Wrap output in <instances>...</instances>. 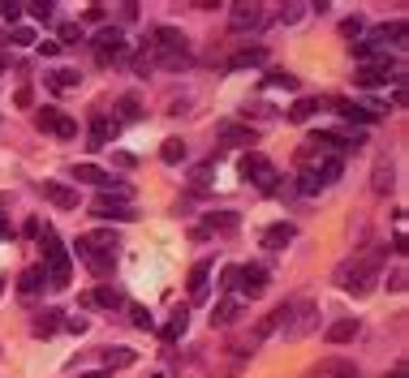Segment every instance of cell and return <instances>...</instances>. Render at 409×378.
Returning a JSON list of instances; mask_svg holds the SVG:
<instances>
[{"label":"cell","mask_w":409,"mask_h":378,"mask_svg":"<svg viewBox=\"0 0 409 378\" xmlns=\"http://www.w3.org/2000/svg\"><path fill=\"white\" fill-rule=\"evenodd\" d=\"M379 262H384V249H371L367 258H353V262H340L336 266V284L353 297H367L375 276H379Z\"/></svg>","instance_id":"6da1fadb"},{"label":"cell","mask_w":409,"mask_h":378,"mask_svg":"<svg viewBox=\"0 0 409 378\" xmlns=\"http://www.w3.org/2000/svg\"><path fill=\"white\" fill-rule=\"evenodd\" d=\"M39 245H43V271H47V284H52V288H65L69 284V254H65V245L52 237V232H39Z\"/></svg>","instance_id":"7a4b0ae2"},{"label":"cell","mask_w":409,"mask_h":378,"mask_svg":"<svg viewBox=\"0 0 409 378\" xmlns=\"http://www.w3.org/2000/svg\"><path fill=\"white\" fill-rule=\"evenodd\" d=\"M241 177H246L254 189H263V194H276V189H280V181H276L280 172L272 168V159L259 155V150H250V155L241 159Z\"/></svg>","instance_id":"3957f363"},{"label":"cell","mask_w":409,"mask_h":378,"mask_svg":"<svg viewBox=\"0 0 409 378\" xmlns=\"http://www.w3.org/2000/svg\"><path fill=\"white\" fill-rule=\"evenodd\" d=\"M315 327H319V309H315L311 301H289V318H284V327H280V336L297 340V336H306V331H315Z\"/></svg>","instance_id":"277c9868"},{"label":"cell","mask_w":409,"mask_h":378,"mask_svg":"<svg viewBox=\"0 0 409 378\" xmlns=\"http://www.w3.org/2000/svg\"><path fill=\"white\" fill-rule=\"evenodd\" d=\"M267 284H272V276H267L263 262H246V266H237V293H241V297H263Z\"/></svg>","instance_id":"5b68a950"},{"label":"cell","mask_w":409,"mask_h":378,"mask_svg":"<svg viewBox=\"0 0 409 378\" xmlns=\"http://www.w3.org/2000/svg\"><path fill=\"white\" fill-rule=\"evenodd\" d=\"M35 125L47 129V134H57V138H78V121H69L61 107H39V112H35Z\"/></svg>","instance_id":"8992f818"},{"label":"cell","mask_w":409,"mask_h":378,"mask_svg":"<svg viewBox=\"0 0 409 378\" xmlns=\"http://www.w3.org/2000/svg\"><path fill=\"white\" fill-rule=\"evenodd\" d=\"M91 215L95 220H117V224H129L134 220V202H121V198H95V206H91Z\"/></svg>","instance_id":"52a82bcc"},{"label":"cell","mask_w":409,"mask_h":378,"mask_svg":"<svg viewBox=\"0 0 409 378\" xmlns=\"http://www.w3.org/2000/svg\"><path fill=\"white\" fill-rule=\"evenodd\" d=\"M125 52V35H121V26H104L95 35V57L99 61H113V57H121Z\"/></svg>","instance_id":"ba28073f"},{"label":"cell","mask_w":409,"mask_h":378,"mask_svg":"<svg viewBox=\"0 0 409 378\" xmlns=\"http://www.w3.org/2000/svg\"><path fill=\"white\" fill-rule=\"evenodd\" d=\"M229 26L233 30H259L263 26V9L259 5H233L229 9Z\"/></svg>","instance_id":"9c48e42d"},{"label":"cell","mask_w":409,"mask_h":378,"mask_svg":"<svg viewBox=\"0 0 409 378\" xmlns=\"http://www.w3.org/2000/svg\"><path fill=\"white\" fill-rule=\"evenodd\" d=\"M39 194L52 202V206H61V211H74V206H78V194H74L69 185H61V181H43Z\"/></svg>","instance_id":"30bf717a"},{"label":"cell","mask_w":409,"mask_h":378,"mask_svg":"<svg viewBox=\"0 0 409 378\" xmlns=\"http://www.w3.org/2000/svg\"><path fill=\"white\" fill-rule=\"evenodd\" d=\"M113 134H117V121H108L104 112H95V117H91V142H86V146H91V150H104V146L113 142Z\"/></svg>","instance_id":"8fae6325"},{"label":"cell","mask_w":409,"mask_h":378,"mask_svg":"<svg viewBox=\"0 0 409 378\" xmlns=\"http://www.w3.org/2000/svg\"><path fill=\"white\" fill-rule=\"evenodd\" d=\"M74 181H78V185H99L104 194H113V189H117V181H113L108 172H99L95 164H78V168H74Z\"/></svg>","instance_id":"7c38bea8"},{"label":"cell","mask_w":409,"mask_h":378,"mask_svg":"<svg viewBox=\"0 0 409 378\" xmlns=\"http://www.w3.org/2000/svg\"><path fill=\"white\" fill-rule=\"evenodd\" d=\"M357 331H362V322H357V318H340V322L328 327V344H349V340H357Z\"/></svg>","instance_id":"4fadbf2b"},{"label":"cell","mask_w":409,"mask_h":378,"mask_svg":"<svg viewBox=\"0 0 409 378\" xmlns=\"http://www.w3.org/2000/svg\"><path fill=\"white\" fill-rule=\"evenodd\" d=\"M237 228V211H212L207 215V228H198L194 237H207V232H233Z\"/></svg>","instance_id":"5bb4252c"},{"label":"cell","mask_w":409,"mask_h":378,"mask_svg":"<svg viewBox=\"0 0 409 378\" xmlns=\"http://www.w3.org/2000/svg\"><path fill=\"white\" fill-rule=\"evenodd\" d=\"M47 288V271L43 266H30V271H22V280H18V293L22 297H39Z\"/></svg>","instance_id":"9a60e30c"},{"label":"cell","mask_w":409,"mask_h":378,"mask_svg":"<svg viewBox=\"0 0 409 378\" xmlns=\"http://www.w3.org/2000/svg\"><path fill=\"white\" fill-rule=\"evenodd\" d=\"M336 112H340V117H345L349 125H353V121H357V125H371V121L379 117V112H375V107H371V103H340V107H336Z\"/></svg>","instance_id":"2e32d148"},{"label":"cell","mask_w":409,"mask_h":378,"mask_svg":"<svg viewBox=\"0 0 409 378\" xmlns=\"http://www.w3.org/2000/svg\"><path fill=\"white\" fill-rule=\"evenodd\" d=\"M267 61V52L263 47H246V52H237V57H229V69L237 73V69H259Z\"/></svg>","instance_id":"e0dca14e"},{"label":"cell","mask_w":409,"mask_h":378,"mask_svg":"<svg viewBox=\"0 0 409 378\" xmlns=\"http://www.w3.org/2000/svg\"><path fill=\"white\" fill-rule=\"evenodd\" d=\"M293 237H297V224H272V228L263 232V245H267V249H284Z\"/></svg>","instance_id":"ac0fdd59"},{"label":"cell","mask_w":409,"mask_h":378,"mask_svg":"<svg viewBox=\"0 0 409 378\" xmlns=\"http://www.w3.org/2000/svg\"><path fill=\"white\" fill-rule=\"evenodd\" d=\"M207 276H212V262H198L190 271V297L194 301H207Z\"/></svg>","instance_id":"d6986e66"},{"label":"cell","mask_w":409,"mask_h":378,"mask_svg":"<svg viewBox=\"0 0 409 378\" xmlns=\"http://www.w3.org/2000/svg\"><path fill=\"white\" fill-rule=\"evenodd\" d=\"M237 314H241V297H224V301L216 305L212 322H216V327H229V322H237Z\"/></svg>","instance_id":"ffe728a7"},{"label":"cell","mask_w":409,"mask_h":378,"mask_svg":"<svg viewBox=\"0 0 409 378\" xmlns=\"http://www.w3.org/2000/svg\"><path fill=\"white\" fill-rule=\"evenodd\" d=\"M57 327H61V309H43V314H35V322H30L35 336H57Z\"/></svg>","instance_id":"44dd1931"},{"label":"cell","mask_w":409,"mask_h":378,"mask_svg":"<svg viewBox=\"0 0 409 378\" xmlns=\"http://www.w3.org/2000/svg\"><path fill=\"white\" fill-rule=\"evenodd\" d=\"M91 305L121 309V305H129V301H125V293H121V288H95V293H91Z\"/></svg>","instance_id":"7402d4cb"},{"label":"cell","mask_w":409,"mask_h":378,"mask_svg":"<svg viewBox=\"0 0 409 378\" xmlns=\"http://www.w3.org/2000/svg\"><path fill=\"white\" fill-rule=\"evenodd\" d=\"M220 138H224L229 146H250V142H254V129H246V125H220Z\"/></svg>","instance_id":"603a6c76"},{"label":"cell","mask_w":409,"mask_h":378,"mask_svg":"<svg viewBox=\"0 0 409 378\" xmlns=\"http://www.w3.org/2000/svg\"><path fill=\"white\" fill-rule=\"evenodd\" d=\"M134 365V348H104V370H125Z\"/></svg>","instance_id":"cb8c5ba5"},{"label":"cell","mask_w":409,"mask_h":378,"mask_svg":"<svg viewBox=\"0 0 409 378\" xmlns=\"http://www.w3.org/2000/svg\"><path fill=\"white\" fill-rule=\"evenodd\" d=\"M185 327H190V314H185V309H177V314L168 318V327H164V340H168V344H177V340L185 336Z\"/></svg>","instance_id":"d4e9b609"},{"label":"cell","mask_w":409,"mask_h":378,"mask_svg":"<svg viewBox=\"0 0 409 378\" xmlns=\"http://www.w3.org/2000/svg\"><path fill=\"white\" fill-rule=\"evenodd\" d=\"M160 159H164V164H181V159H185V142H181V138H168V142L160 146Z\"/></svg>","instance_id":"484cf974"},{"label":"cell","mask_w":409,"mask_h":378,"mask_svg":"<svg viewBox=\"0 0 409 378\" xmlns=\"http://www.w3.org/2000/svg\"><path fill=\"white\" fill-rule=\"evenodd\" d=\"M82 82V73L78 69H57L52 78H47V86H52V90H65V86H78Z\"/></svg>","instance_id":"4316f807"},{"label":"cell","mask_w":409,"mask_h":378,"mask_svg":"<svg viewBox=\"0 0 409 378\" xmlns=\"http://www.w3.org/2000/svg\"><path fill=\"white\" fill-rule=\"evenodd\" d=\"M315 112H323V103H319V99H301V103H293L289 117H293V121H311Z\"/></svg>","instance_id":"83f0119b"},{"label":"cell","mask_w":409,"mask_h":378,"mask_svg":"<svg viewBox=\"0 0 409 378\" xmlns=\"http://www.w3.org/2000/svg\"><path fill=\"white\" fill-rule=\"evenodd\" d=\"M125 309H129V322H134L138 331H151V327H156V318H151L142 305H125Z\"/></svg>","instance_id":"f1b7e54d"},{"label":"cell","mask_w":409,"mask_h":378,"mask_svg":"<svg viewBox=\"0 0 409 378\" xmlns=\"http://www.w3.org/2000/svg\"><path fill=\"white\" fill-rule=\"evenodd\" d=\"M392 181H396V177H392V164H379L371 185H375V194H388V189H392Z\"/></svg>","instance_id":"f546056e"},{"label":"cell","mask_w":409,"mask_h":378,"mask_svg":"<svg viewBox=\"0 0 409 378\" xmlns=\"http://www.w3.org/2000/svg\"><path fill=\"white\" fill-rule=\"evenodd\" d=\"M267 86H284V90H297V78H293V73H284V69H272V73H267Z\"/></svg>","instance_id":"4dcf8cb0"},{"label":"cell","mask_w":409,"mask_h":378,"mask_svg":"<svg viewBox=\"0 0 409 378\" xmlns=\"http://www.w3.org/2000/svg\"><path fill=\"white\" fill-rule=\"evenodd\" d=\"M52 13H57V9H52V0H35V5H30V18H35V22H47Z\"/></svg>","instance_id":"1f68e13d"},{"label":"cell","mask_w":409,"mask_h":378,"mask_svg":"<svg viewBox=\"0 0 409 378\" xmlns=\"http://www.w3.org/2000/svg\"><path fill=\"white\" fill-rule=\"evenodd\" d=\"M306 13H311V5H293V9H284V13H280V22H284V26H297Z\"/></svg>","instance_id":"d6a6232c"},{"label":"cell","mask_w":409,"mask_h":378,"mask_svg":"<svg viewBox=\"0 0 409 378\" xmlns=\"http://www.w3.org/2000/svg\"><path fill=\"white\" fill-rule=\"evenodd\" d=\"M9 43H13V47H30V43H35V30H30V26H18V30L9 35Z\"/></svg>","instance_id":"836d02e7"},{"label":"cell","mask_w":409,"mask_h":378,"mask_svg":"<svg viewBox=\"0 0 409 378\" xmlns=\"http://www.w3.org/2000/svg\"><path fill=\"white\" fill-rule=\"evenodd\" d=\"M138 117H142L138 99H121V121H138Z\"/></svg>","instance_id":"e575fe53"},{"label":"cell","mask_w":409,"mask_h":378,"mask_svg":"<svg viewBox=\"0 0 409 378\" xmlns=\"http://www.w3.org/2000/svg\"><path fill=\"white\" fill-rule=\"evenodd\" d=\"M61 43H82V26L65 22V26H61Z\"/></svg>","instance_id":"d590c367"},{"label":"cell","mask_w":409,"mask_h":378,"mask_svg":"<svg viewBox=\"0 0 409 378\" xmlns=\"http://www.w3.org/2000/svg\"><path fill=\"white\" fill-rule=\"evenodd\" d=\"M388 288H392V293H401V288H405V266H396V271L388 276Z\"/></svg>","instance_id":"8d00e7d4"},{"label":"cell","mask_w":409,"mask_h":378,"mask_svg":"<svg viewBox=\"0 0 409 378\" xmlns=\"http://www.w3.org/2000/svg\"><path fill=\"white\" fill-rule=\"evenodd\" d=\"M340 30H345V35H349V39H353V35H362V18H349V22H345V26H340Z\"/></svg>","instance_id":"74e56055"},{"label":"cell","mask_w":409,"mask_h":378,"mask_svg":"<svg viewBox=\"0 0 409 378\" xmlns=\"http://www.w3.org/2000/svg\"><path fill=\"white\" fill-rule=\"evenodd\" d=\"M224 288H237V266H224V276H220Z\"/></svg>","instance_id":"f35d334b"},{"label":"cell","mask_w":409,"mask_h":378,"mask_svg":"<svg viewBox=\"0 0 409 378\" xmlns=\"http://www.w3.org/2000/svg\"><path fill=\"white\" fill-rule=\"evenodd\" d=\"M65 327H69L74 336H82V331H86V318H65Z\"/></svg>","instance_id":"ab89813d"},{"label":"cell","mask_w":409,"mask_h":378,"mask_svg":"<svg viewBox=\"0 0 409 378\" xmlns=\"http://www.w3.org/2000/svg\"><path fill=\"white\" fill-rule=\"evenodd\" d=\"M388 378H405V370H392V374H388Z\"/></svg>","instance_id":"60d3db41"},{"label":"cell","mask_w":409,"mask_h":378,"mask_svg":"<svg viewBox=\"0 0 409 378\" xmlns=\"http://www.w3.org/2000/svg\"><path fill=\"white\" fill-rule=\"evenodd\" d=\"M151 378H164V374H151Z\"/></svg>","instance_id":"b9f144b4"},{"label":"cell","mask_w":409,"mask_h":378,"mask_svg":"<svg viewBox=\"0 0 409 378\" xmlns=\"http://www.w3.org/2000/svg\"><path fill=\"white\" fill-rule=\"evenodd\" d=\"M0 288H5V284H0Z\"/></svg>","instance_id":"7bdbcfd3"},{"label":"cell","mask_w":409,"mask_h":378,"mask_svg":"<svg viewBox=\"0 0 409 378\" xmlns=\"http://www.w3.org/2000/svg\"><path fill=\"white\" fill-rule=\"evenodd\" d=\"M0 69H5V65H0Z\"/></svg>","instance_id":"ee69618b"}]
</instances>
